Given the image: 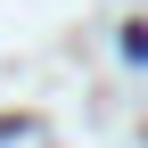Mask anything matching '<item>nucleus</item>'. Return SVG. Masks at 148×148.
<instances>
[{
    "instance_id": "obj_1",
    "label": "nucleus",
    "mask_w": 148,
    "mask_h": 148,
    "mask_svg": "<svg viewBox=\"0 0 148 148\" xmlns=\"http://www.w3.org/2000/svg\"><path fill=\"white\" fill-rule=\"evenodd\" d=\"M123 58L148 66V16H132V25H123Z\"/></svg>"
},
{
    "instance_id": "obj_2",
    "label": "nucleus",
    "mask_w": 148,
    "mask_h": 148,
    "mask_svg": "<svg viewBox=\"0 0 148 148\" xmlns=\"http://www.w3.org/2000/svg\"><path fill=\"white\" fill-rule=\"evenodd\" d=\"M8 140H25V115H0V148Z\"/></svg>"
}]
</instances>
